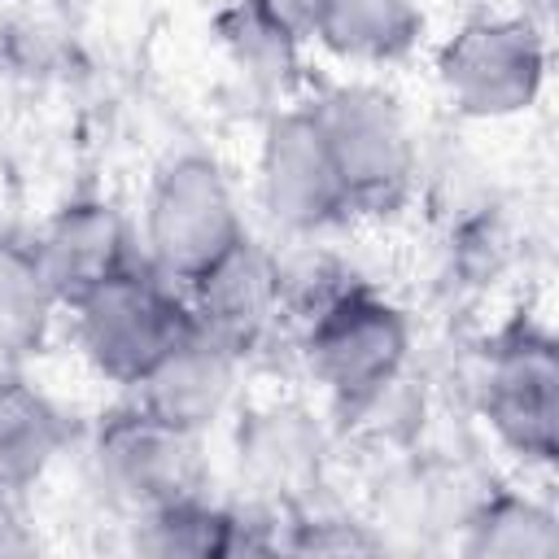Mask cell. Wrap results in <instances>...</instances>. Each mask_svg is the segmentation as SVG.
<instances>
[{"label": "cell", "instance_id": "21", "mask_svg": "<svg viewBox=\"0 0 559 559\" xmlns=\"http://www.w3.org/2000/svg\"><path fill=\"white\" fill-rule=\"evenodd\" d=\"M515 4V13L520 17H528V22H537L542 31L550 26V17H555V0H511Z\"/></svg>", "mask_w": 559, "mask_h": 559}, {"label": "cell", "instance_id": "13", "mask_svg": "<svg viewBox=\"0 0 559 559\" xmlns=\"http://www.w3.org/2000/svg\"><path fill=\"white\" fill-rule=\"evenodd\" d=\"M424 35L419 0H319L310 39L341 61L389 66L415 52Z\"/></svg>", "mask_w": 559, "mask_h": 559}, {"label": "cell", "instance_id": "7", "mask_svg": "<svg viewBox=\"0 0 559 559\" xmlns=\"http://www.w3.org/2000/svg\"><path fill=\"white\" fill-rule=\"evenodd\" d=\"M480 411L493 437L524 463L559 454V349L537 323L515 319L485 349Z\"/></svg>", "mask_w": 559, "mask_h": 559}, {"label": "cell", "instance_id": "12", "mask_svg": "<svg viewBox=\"0 0 559 559\" xmlns=\"http://www.w3.org/2000/svg\"><path fill=\"white\" fill-rule=\"evenodd\" d=\"M70 424L61 406L22 376V367H0V485L31 493L48 467L61 459Z\"/></svg>", "mask_w": 559, "mask_h": 559}, {"label": "cell", "instance_id": "14", "mask_svg": "<svg viewBox=\"0 0 559 559\" xmlns=\"http://www.w3.org/2000/svg\"><path fill=\"white\" fill-rule=\"evenodd\" d=\"M61 310L35 245L0 231V367L31 362L52 332V314Z\"/></svg>", "mask_w": 559, "mask_h": 559}, {"label": "cell", "instance_id": "18", "mask_svg": "<svg viewBox=\"0 0 559 559\" xmlns=\"http://www.w3.org/2000/svg\"><path fill=\"white\" fill-rule=\"evenodd\" d=\"M297 537L284 542L288 550H371L376 542L362 537L354 524L345 520H306V524H293Z\"/></svg>", "mask_w": 559, "mask_h": 559}, {"label": "cell", "instance_id": "4", "mask_svg": "<svg viewBox=\"0 0 559 559\" xmlns=\"http://www.w3.org/2000/svg\"><path fill=\"white\" fill-rule=\"evenodd\" d=\"M411 354V323L371 284H349L301 323V358L310 376L345 406L389 393Z\"/></svg>", "mask_w": 559, "mask_h": 559}, {"label": "cell", "instance_id": "11", "mask_svg": "<svg viewBox=\"0 0 559 559\" xmlns=\"http://www.w3.org/2000/svg\"><path fill=\"white\" fill-rule=\"evenodd\" d=\"M236 371H240V358L192 323L140 376V384L131 393L162 424L201 437L205 428H214L223 419V411L231 402V389H236Z\"/></svg>", "mask_w": 559, "mask_h": 559}, {"label": "cell", "instance_id": "9", "mask_svg": "<svg viewBox=\"0 0 559 559\" xmlns=\"http://www.w3.org/2000/svg\"><path fill=\"white\" fill-rule=\"evenodd\" d=\"M31 245L61 306H74L79 297L140 262L131 223L105 197H74L57 205Z\"/></svg>", "mask_w": 559, "mask_h": 559}, {"label": "cell", "instance_id": "1", "mask_svg": "<svg viewBox=\"0 0 559 559\" xmlns=\"http://www.w3.org/2000/svg\"><path fill=\"white\" fill-rule=\"evenodd\" d=\"M332 153L349 214H393L406 205L419 170L402 105L371 83H341L310 100Z\"/></svg>", "mask_w": 559, "mask_h": 559}, {"label": "cell", "instance_id": "6", "mask_svg": "<svg viewBox=\"0 0 559 559\" xmlns=\"http://www.w3.org/2000/svg\"><path fill=\"white\" fill-rule=\"evenodd\" d=\"M92 480L131 520L175 498L205 493L197 437L162 424L135 397L100 415L92 432Z\"/></svg>", "mask_w": 559, "mask_h": 559}, {"label": "cell", "instance_id": "20", "mask_svg": "<svg viewBox=\"0 0 559 559\" xmlns=\"http://www.w3.org/2000/svg\"><path fill=\"white\" fill-rule=\"evenodd\" d=\"M249 4H258L262 13L280 17L284 26H293L297 35L310 39V22H314V4H319V0H249Z\"/></svg>", "mask_w": 559, "mask_h": 559}, {"label": "cell", "instance_id": "10", "mask_svg": "<svg viewBox=\"0 0 559 559\" xmlns=\"http://www.w3.org/2000/svg\"><path fill=\"white\" fill-rule=\"evenodd\" d=\"M183 301L192 323L245 362L262 345V336L280 323L275 258L245 236L223 262H214L205 275H197L183 288Z\"/></svg>", "mask_w": 559, "mask_h": 559}, {"label": "cell", "instance_id": "5", "mask_svg": "<svg viewBox=\"0 0 559 559\" xmlns=\"http://www.w3.org/2000/svg\"><path fill=\"white\" fill-rule=\"evenodd\" d=\"M437 83L463 118H515L546 87V31L520 13H480L441 44Z\"/></svg>", "mask_w": 559, "mask_h": 559}, {"label": "cell", "instance_id": "19", "mask_svg": "<svg viewBox=\"0 0 559 559\" xmlns=\"http://www.w3.org/2000/svg\"><path fill=\"white\" fill-rule=\"evenodd\" d=\"M22 498L26 493H13V489L0 485V559L35 550V528H31V515H26Z\"/></svg>", "mask_w": 559, "mask_h": 559}, {"label": "cell", "instance_id": "17", "mask_svg": "<svg viewBox=\"0 0 559 559\" xmlns=\"http://www.w3.org/2000/svg\"><path fill=\"white\" fill-rule=\"evenodd\" d=\"M214 35L227 48V57L236 61V70H245V79L266 92H284L301 70L306 35H297L293 26H284L280 17L262 13L249 0L223 4L214 17Z\"/></svg>", "mask_w": 559, "mask_h": 559}, {"label": "cell", "instance_id": "16", "mask_svg": "<svg viewBox=\"0 0 559 559\" xmlns=\"http://www.w3.org/2000/svg\"><path fill=\"white\" fill-rule=\"evenodd\" d=\"M463 550L480 559H550L559 555V515L533 493L493 489L472 507Z\"/></svg>", "mask_w": 559, "mask_h": 559}, {"label": "cell", "instance_id": "3", "mask_svg": "<svg viewBox=\"0 0 559 559\" xmlns=\"http://www.w3.org/2000/svg\"><path fill=\"white\" fill-rule=\"evenodd\" d=\"M66 310L87 367L122 389H135L140 376L192 328L183 293L144 258Z\"/></svg>", "mask_w": 559, "mask_h": 559}, {"label": "cell", "instance_id": "2", "mask_svg": "<svg viewBox=\"0 0 559 559\" xmlns=\"http://www.w3.org/2000/svg\"><path fill=\"white\" fill-rule=\"evenodd\" d=\"M245 236L249 227L218 162L179 153L153 175L144 201V262L179 293L223 262Z\"/></svg>", "mask_w": 559, "mask_h": 559}, {"label": "cell", "instance_id": "8", "mask_svg": "<svg viewBox=\"0 0 559 559\" xmlns=\"http://www.w3.org/2000/svg\"><path fill=\"white\" fill-rule=\"evenodd\" d=\"M258 201L271 223L293 236H319L349 218L332 153L310 105L271 114L258 148Z\"/></svg>", "mask_w": 559, "mask_h": 559}, {"label": "cell", "instance_id": "15", "mask_svg": "<svg viewBox=\"0 0 559 559\" xmlns=\"http://www.w3.org/2000/svg\"><path fill=\"white\" fill-rule=\"evenodd\" d=\"M135 550L157 555V559H218V555H240V550H262L245 533V515L210 502L205 493L175 498L157 511L135 515Z\"/></svg>", "mask_w": 559, "mask_h": 559}]
</instances>
